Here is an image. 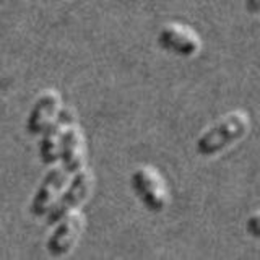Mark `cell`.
Masks as SVG:
<instances>
[{
  "mask_svg": "<svg viewBox=\"0 0 260 260\" xmlns=\"http://www.w3.org/2000/svg\"><path fill=\"white\" fill-rule=\"evenodd\" d=\"M250 128V117L246 111L236 109L226 114L213 125L208 127L203 132L197 142H195V150L203 158L216 156L221 151L228 150L236 142L247 135Z\"/></svg>",
  "mask_w": 260,
  "mask_h": 260,
  "instance_id": "cell-1",
  "label": "cell"
},
{
  "mask_svg": "<svg viewBox=\"0 0 260 260\" xmlns=\"http://www.w3.org/2000/svg\"><path fill=\"white\" fill-rule=\"evenodd\" d=\"M132 189L135 190L137 197L142 200L146 210L153 213H161L169 205V190L165 177H162L158 169L153 166H140L134 171Z\"/></svg>",
  "mask_w": 260,
  "mask_h": 260,
  "instance_id": "cell-2",
  "label": "cell"
},
{
  "mask_svg": "<svg viewBox=\"0 0 260 260\" xmlns=\"http://www.w3.org/2000/svg\"><path fill=\"white\" fill-rule=\"evenodd\" d=\"M93 185H94V176L91 171L86 168L80 169L77 176L73 177V181L70 182L69 189L65 190L60 197H57L51 210L47 211L46 223L55 224V223H59L65 215H69L70 211L77 210V207L81 205V203L88 199V195L91 193Z\"/></svg>",
  "mask_w": 260,
  "mask_h": 260,
  "instance_id": "cell-3",
  "label": "cell"
},
{
  "mask_svg": "<svg viewBox=\"0 0 260 260\" xmlns=\"http://www.w3.org/2000/svg\"><path fill=\"white\" fill-rule=\"evenodd\" d=\"M158 44L165 51L181 55H197L202 49V39L190 26L182 23H168L158 35Z\"/></svg>",
  "mask_w": 260,
  "mask_h": 260,
  "instance_id": "cell-4",
  "label": "cell"
},
{
  "mask_svg": "<svg viewBox=\"0 0 260 260\" xmlns=\"http://www.w3.org/2000/svg\"><path fill=\"white\" fill-rule=\"evenodd\" d=\"M85 221L86 219L83 211L80 210H73L69 215H65L59 221V226L55 228V231L47 239L46 247L49 254L52 257H62L69 254L77 244L80 234L83 233Z\"/></svg>",
  "mask_w": 260,
  "mask_h": 260,
  "instance_id": "cell-5",
  "label": "cell"
},
{
  "mask_svg": "<svg viewBox=\"0 0 260 260\" xmlns=\"http://www.w3.org/2000/svg\"><path fill=\"white\" fill-rule=\"evenodd\" d=\"M72 122H75V111L72 108H60L54 120L41 134L43 138L39 143V156L44 165H54L60 159V138L65 127Z\"/></svg>",
  "mask_w": 260,
  "mask_h": 260,
  "instance_id": "cell-6",
  "label": "cell"
},
{
  "mask_svg": "<svg viewBox=\"0 0 260 260\" xmlns=\"http://www.w3.org/2000/svg\"><path fill=\"white\" fill-rule=\"evenodd\" d=\"M69 174L70 173L63 166H55L49 171L46 177L43 179V182H41L35 199L31 202L32 215L35 216L47 215V211L54 205V202L59 197L60 190L63 189V185L67 184Z\"/></svg>",
  "mask_w": 260,
  "mask_h": 260,
  "instance_id": "cell-7",
  "label": "cell"
},
{
  "mask_svg": "<svg viewBox=\"0 0 260 260\" xmlns=\"http://www.w3.org/2000/svg\"><path fill=\"white\" fill-rule=\"evenodd\" d=\"M60 159L62 166L69 173H78L86 162V143L81 128L72 122L65 127L60 138Z\"/></svg>",
  "mask_w": 260,
  "mask_h": 260,
  "instance_id": "cell-8",
  "label": "cell"
},
{
  "mask_svg": "<svg viewBox=\"0 0 260 260\" xmlns=\"http://www.w3.org/2000/svg\"><path fill=\"white\" fill-rule=\"evenodd\" d=\"M60 94L54 89H47L38 98L26 120V130L31 135H41L46 127L54 120L57 112L60 111Z\"/></svg>",
  "mask_w": 260,
  "mask_h": 260,
  "instance_id": "cell-9",
  "label": "cell"
},
{
  "mask_svg": "<svg viewBox=\"0 0 260 260\" xmlns=\"http://www.w3.org/2000/svg\"><path fill=\"white\" fill-rule=\"evenodd\" d=\"M246 231L252 236V238L260 239V211L252 213L247 221H246Z\"/></svg>",
  "mask_w": 260,
  "mask_h": 260,
  "instance_id": "cell-10",
  "label": "cell"
},
{
  "mask_svg": "<svg viewBox=\"0 0 260 260\" xmlns=\"http://www.w3.org/2000/svg\"><path fill=\"white\" fill-rule=\"evenodd\" d=\"M246 12L249 15H260V0H246Z\"/></svg>",
  "mask_w": 260,
  "mask_h": 260,
  "instance_id": "cell-11",
  "label": "cell"
}]
</instances>
